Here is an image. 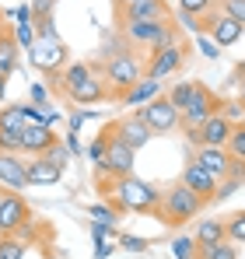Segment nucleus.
Masks as SVG:
<instances>
[{"instance_id": "b1692460", "label": "nucleus", "mask_w": 245, "mask_h": 259, "mask_svg": "<svg viewBox=\"0 0 245 259\" xmlns=\"http://www.w3.org/2000/svg\"><path fill=\"white\" fill-rule=\"evenodd\" d=\"M196 259H238V249L231 238H224L214 245H196Z\"/></svg>"}, {"instance_id": "423d86ee", "label": "nucleus", "mask_w": 245, "mask_h": 259, "mask_svg": "<svg viewBox=\"0 0 245 259\" xmlns=\"http://www.w3.org/2000/svg\"><path fill=\"white\" fill-rule=\"evenodd\" d=\"M102 137H105V175H112V179L133 175V168H137V151L116 137L112 123L102 130Z\"/></svg>"}, {"instance_id": "a19ab883", "label": "nucleus", "mask_w": 245, "mask_h": 259, "mask_svg": "<svg viewBox=\"0 0 245 259\" xmlns=\"http://www.w3.org/2000/svg\"><path fill=\"white\" fill-rule=\"evenodd\" d=\"M21 46L14 42V32L11 28H0V56H18Z\"/></svg>"}, {"instance_id": "09e8293b", "label": "nucleus", "mask_w": 245, "mask_h": 259, "mask_svg": "<svg viewBox=\"0 0 245 259\" xmlns=\"http://www.w3.org/2000/svg\"><path fill=\"white\" fill-rule=\"evenodd\" d=\"M14 70H18V56H0V74L11 77Z\"/></svg>"}, {"instance_id": "79ce46f5", "label": "nucleus", "mask_w": 245, "mask_h": 259, "mask_svg": "<svg viewBox=\"0 0 245 259\" xmlns=\"http://www.w3.org/2000/svg\"><path fill=\"white\" fill-rule=\"evenodd\" d=\"M116 235H119L116 224H105V221H95V224H91V238H95V242H102V238H116Z\"/></svg>"}, {"instance_id": "a878e982", "label": "nucleus", "mask_w": 245, "mask_h": 259, "mask_svg": "<svg viewBox=\"0 0 245 259\" xmlns=\"http://www.w3.org/2000/svg\"><path fill=\"white\" fill-rule=\"evenodd\" d=\"M0 126H4V130H14V133H21V130L28 126L25 105H7V109H0Z\"/></svg>"}, {"instance_id": "58836bf2", "label": "nucleus", "mask_w": 245, "mask_h": 259, "mask_svg": "<svg viewBox=\"0 0 245 259\" xmlns=\"http://www.w3.org/2000/svg\"><path fill=\"white\" fill-rule=\"evenodd\" d=\"M224 119H231V123H242L245 119V105L242 102H221V109H217Z\"/></svg>"}, {"instance_id": "72a5a7b5", "label": "nucleus", "mask_w": 245, "mask_h": 259, "mask_svg": "<svg viewBox=\"0 0 245 259\" xmlns=\"http://www.w3.org/2000/svg\"><path fill=\"white\" fill-rule=\"evenodd\" d=\"M217 7V0H179V11H186V14H196V18H203Z\"/></svg>"}, {"instance_id": "ea45409f", "label": "nucleus", "mask_w": 245, "mask_h": 259, "mask_svg": "<svg viewBox=\"0 0 245 259\" xmlns=\"http://www.w3.org/2000/svg\"><path fill=\"white\" fill-rule=\"evenodd\" d=\"M60 0H32V21H42V18H53Z\"/></svg>"}, {"instance_id": "c85d7f7f", "label": "nucleus", "mask_w": 245, "mask_h": 259, "mask_svg": "<svg viewBox=\"0 0 245 259\" xmlns=\"http://www.w3.org/2000/svg\"><path fill=\"white\" fill-rule=\"evenodd\" d=\"M88 217H91V221H105V224H116V228H119V214H116V207H112V203H91V207H88Z\"/></svg>"}, {"instance_id": "39448f33", "label": "nucleus", "mask_w": 245, "mask_h": 259, "mask_svg": "<svg viewBox=\"0 0 245 259\" xmlns=\"http://www.w3.org/2000/svg\"><path fill=\"white\" fill-rule=\"evenodd\" d=\"M133 116L151 130L154 137H161V133H172V130L179 126V116H182V112H179L165 95H158V98H151L147 105H137V112H133Z\"/></svg>"}, {"instance_id": "9b49d317", "label": "nucleus", "mask_w": 245, "mask_h": 259, "mask_svg": "<svg viewBox=\"0 0 245 259\" xmlns=\"http://www.w3.org/2000/svg\"><path fill=\"white\" fill-rule=\"evenodd\" d=\"M182 63H186V49H182V42H168V46H161V49H151L144 74H151V77L165 81V77H172Z\"/></svg>"}, {"instance_id": "c9c22d12", "label": "nucleus", "mask_w": 245, "mask_h": 259, "mask_svg": "<svg viewBox=\"0 0 245 259\" xmlns=\"http://www.w3.org/2000/svg\"><path fill=\"white\" fill-rule=\"evenodd\" d=\"M46 158H49V161H53V165H56V168H67V165H70V158H74V154H70V151H67V144H63V140H56V144H53V147H49V151H46Z\"/></svg>"}, {"instance_id": "3c124183", "label": "nucleus", "mask_w": 245, "mask_h": 259, "mask_svg": "<svg viewBox=\"0 0 245 259\" xmlns=\"http://www.w3.org/2000/svg\"><path fill=\"white\" fill-rule=\"evenodd\" d=\"M4 98H7V77L0 74V105H4Z\"/></svg>"}, {"instance_id": "f257e3e1", "label": "nucleus", "mask_w": 245, "mask_h": 259, "mask_svg": "<svg viewBox=\"0 0 245 259\" xmlns=\"http://www.w3.org/2000/svg\"><path fill=\"white\" fill-rule=\"evenodd\" d=\"M109 196V203L116 207V214H154L161 203V189L137 179V175H123V179H102L98 182Z\"/></svg>"}, {"instance_id": "7c9ffc66", "label": "nucleus", "mask_w": 245, "mask_h": 259, "mask_svg": "<svg viewBox=\"0 0 245 259\" xmlns=\"http://www.w3.org/2000/svg\"><path fill=\"white\" fill-rule=\"evenodd\" d=\"M224 228H228V238H231L235 245H242V242H245V210L231 214L228 221H224Z\"/></svg>"}, {"instance_id": "20e7f679", "label": "nucleus", "mask_w": 245, "mask_h": 259, "mask_svg": "<svg viewBox=\"0 0 245 259\" xmlns=\"http://www.w3.org/2000/svg\"><path fill=\"white\" fill-rule=\"evenodd\" d=\"M207 203L189 189V186H182V182H175V186H168L161 189V203H158V210L154 217L165 221V224H186V221H193V217H200Z\"/></svg>"}, {"instance_id": "37998d69", "label": "nucleus", "mask_w": 245, "mask_h": 259, "mask_svg": "<svg viewBox=\"0 0 245 259\" xmlns=\"http://www.w3.org/2000/svg\"><path fill=\"white\" fill-rule=\"evenodd\" d=\"M196 49H200V53H203L207 60H217V56H221V46L214 42V39H210V35H203V32H200V39H196Z\"/></svg>"}, {"instance_id": "0eeeda50", "label": "nucleus", "mask_w": 245, "mask_h": 259, "mask_svg": "<svg viewBox=\"0 0 245 259\" xmlns=\"http://www.w3.org/2000/svg\"><path fill=\"white\" fill-rule=\"evenodd\" d=\"M28 60H32V67L42 70V74H60L67 63H70V49L63 39H35V46L28 49Z\"/></svg>"}, {"instance_id": "a18cd8bd", "label": "nucleus", "mask_w": 245, "mask_h": 259, "mask_svg": "<svg viewBox=\"0 0 245 259\" xmlns=\"http://www.w3.org/2000/svg\"><path fill=\"white\" fill-rule=\"evenodd\" d=\"M175 21H182V25H186L189 32H196V35L203 32V21H200L196 14H186V11H175Z\"/></svg>"}, {"instance_id": "4c0bfd02", "label": "nucleus", "mask_w": 245, "mask_h": 259, "mask_svg": "<svg viewBox=\"0 0 245 259\" xmlns=\"http://www.w3.org/2000/svg\"><path fill=\"white\" fill-rule=\"evenodd\" d=\"M0 151H11V154H21V133L0 126Z\"/></svg>"}, {"instance_id": "49530a36", "label": "nucleus", "mask_w": 245, "mask_h": 259, "mask_svg": "<svg viewBox=\"0 0 245 259\" xmlns=\"http://www.w3.org/2000/svg\"><path fill=\"white\" fill-rule=\"evenodd\" d=\"M7 18H14V25L32 21V4H21V7H14V11H7Z\"/></svg>"}, {"instance_id": "603ef678", "label": "nucleus", "mask_w": 245, "mask_h": 259, "mask_svg": "<svg viewBox=\"0 0 245 259\" xmlns=\"http://www.w3.org/2000/svg\"><path fill=\"white\" fill-rule=\"evenodd\" d=\"M4 196H7V186H0V200H4Z\"/></svg>"}, {"instance_id": "f704fd0d", "label": "nucleus", "mask_w": 245, "mask_h": 259, "mask_svg": "<svg viewBox=\"0 0 245 259\" xmlns=\"http://www.w3.org/2000/svg\"><path fill=\"white\" fill-rule=\"evenodd\" d=\"M14 42L21 46V49H32V46H35V25H32V21L14 25Z\"/></svg>"}, {"instance_id": "6e6552de", "label": "nucleus", "mask_w": 245, "mask_h": 259, "mask_svg": "<svg viewBox=\"0 0 245 259\" xmlns=\"http://www.w3.org/2000/svg\"><path fill=\"white\" fill-rule=\"evenodd\" d=\"M32 228V207L21 193L7 189V196L0 200V235H21Z\"/></svg>"}, {"instance_id": "5701e85b", "label": "nucleus", "mask_w": 245, "mask_h": 259, "mask_svg": "<svg viewBox=\"0 0 245 259\" xmlns=\"http://www.w3.org/2000/svg\"><path fill=\"white\" fill-rule=\"evenodd\" d=\"M196 245H214V242H224L228 238V228H224V221H217V217H203L200 224H196Z\"/></svg>"}, {"instance_id": "393cba45", "label": "nucleus", "mask_w": 245, "mask_h": 259, "mask_svg": "<svg viewBox=\"0 0 245 259\" xmlns=\"http://www.w3.org/2000/svg\"><path fill=\"white\" fill-rule=\"evenodd\" d=\"M196 84H200V81H179V84H172L168 91H165V98H168V102H172V105H175V109L182 112V109L189 105V98H193Z\"/></svg>"}, {"instance_id": "f03ea898", "label": "nucleus", "mask_w": 245, "mask_h": 259, "mask_svg": "<svg viewBox=\"0 0 245 259\" xmlns=\"http://www.w3.org/2000/svg\"><path fill=\"white\" fill-rule=\"evenodd\" d=\"M144 77V63L133 49H119L112 56H105V67H102V81L109 84V102H119L130 88Z\"/></svg>"}, {"instance_id": "c03bdc74", "label": "nucleus", "mask_w": 245, "mask_h": 259, "mask_svg": "<svg viewBox=\"0 0 245 259\" xmlns=\"http://www.w3.org/2000/svg\"><path fill=\"white\" fill-rule=\"evenodd\" d=\"M119 238V235H116ZM116 238H102V242H95V259H109L116 249H119V242Z\"/></svg>"}, {"instance_id": "bb28decb", "label": "nucleus", "mask_w": 245, "mask_h": 259, "mask_svg": "<svg viewBox=\"0 0 245 259\" xmlns=\"http://www.w3.org/2000/svg\"><path fill=\"white\" fill-rule=\"evenodd\" d=\"M168 249H172V259H196V238L193 235H175Z\"/></svg>"}, {"instance_id": "7ed1b4c3", "label": "nucleus", "mask_w": 245, "mask_h": 259, "mask_svg": "<svg viewBox=\"0 0 245 259\" xmlns=\"http://www.w3.org/2000/svg\"><path fill=\"white\" fill-rule=\"evenodd\" d=\"M119 35L130 49H161V46L175 42V18H168V21L119 18Z\"/></svg>"}, {"instance_id": "2eb2a0df", "label": "nucleus", "mask_w": 245, "mask_h": 259, "mask_svg": "<svg viewBox=\"0 0 245 259\" xmlns=\"http://www.w3.org/2000/svg\"><path fill=\"white\" fill-rule=\"evenodd\" d=\"M179 182H182V186H189V189H193V193H196V196H200L203 203H214V193H217V179L207 172V168H200V165H196L193 158H189V165L182 168Z\"/></svg>"}, {"instance_id": "dca6fc26", "label": "nucleus", "mask_w": 245, "mask_h": 259, "mask_svg": "<svg viewBox=\"0 0 245 259\" xmlns=\"http://www.w3.org/2000/svg\"><path fill=\"white\" fill-rule=\"evenodd\" d=\"M0 186H7V189H14V193H25V189H28V175H25V154L0 151Z\"/></svg>"}, {"instance_id": "de8ad7c7", "label": "nucleus", "mask_w": 245, "mask_h": 259, "mask_svg": "<svg viewBox=\"0 0 245 259\" xmlns=\"http://www.w3.org/2000/svg\"><path fill=\"white\" fill-rule=\"evenodd\" d=\"M49 102V88L46 84H32V105H46Z\"/></svg>"}, {"instance_id": "6ab92c4d", "label": "nucleus", "mask_w": 245, "mask_h": 259, "mask_svg": "<svg viewBox=\"0 0 245 259\" xmlns=\"http://www.w3.org/2000/svg\"><path fill=\"white\" fill-rule=\"evenodd\" d=\"M25 175H28V186H56L63 179V168H56L46 154H35V158H25Z\"/></svg>"}, {"instance_id": "e433bc0d", "label": "nucleus", "mask_w": 245, "mask_h": 259, "mask_svg": "<svg viewBox=\"0 0 245 259\" xmlns=\"http://www.w3.org/2000/svg\"><path fill=\"white\" fill-rule=\"evenodd\" d=\"M217 11H224L228 18H235V21L245 25V0H217Z\"/></svg>"}, {"instance_id": "2f4dec72", "label": "nucleus", "mask_w": 245, "mask_h": 259, "mask_svg": "<svg viewBox=\"0 0 245 259\" xmlns=\"http://www.w3.org/2000/svg\"><path fill=\"white\" fill-rule=\"evenodd\" d=\"M88 158H91V165H95L98 172L105 175V137H102V133L88 144Z\"/></svg>"}, {"instance_id": "ddd939ff", "label": "nucleus", "mask_w": 245, "mask_h": 259, "mask_svg": "<svg viewBox=\"0 0 245 259\" xmlns=\"http://www.w3.org/2000/svg\"><path fill=\"white\" fill-rule=\"evenodd\" d=\"M119 18H137V21H168L175 18V11L165 0H130L119 4Z\"/></svg>"}, {"instance_id": "cd10ccee", "label": "nucleus", "mask_w": 245, "mask_h": 259, "mask_svg": "<svg viewBox=\"0 0 245 259\" xmlns=\"http://www.w3.org/2000/svg\"><path fill=\"white\" fill-rule=\"evenodd\" d=\"M0 259H25V242L18 235H0Z\"/></svg>"}, {"instance_id": "412c9836", "label": "nucleus", "mask_w": 245, "mask_h": 259, "mask_svg": "<svg viewBox=\"0 0 245 259\" xmlns=\"http://www.w3.org/2000/svg\"><path fill=\"white\" fill-rule=\"evenodd\" d=\"M74 105H81V109H88V105H102V102H109V84L95 74L91 81H84V84H77L70 95H67Z\"/></svg>"}, {"instance_id": "8fccbe9b", "label": "nucleus", "mask_w": 245, "mask_h": 259, "mask_svg": "<svg viewBox=\"0 0 245 259\" xmlns=\"http://www.w3.org/2000/svg\"><path fill=\"white\" fill-rule=\"evenodd\" d=\"M63 144H67V151H70V154H81V137H77L74 130L67 133V140H63Z\"/></svg>"}, {"instance_id": "9d476101", "label": "nucleus", "mask_w": 245, "mask_h": 259, "mask_svg": "<svg viewBox=\"0 0 245 259\" xmlns=\"http://www.w3.org/2000/svg\"><path fill=\"white\" fill-rule=\"evenodd\" d=\"M200 21H203V32H207V35H210L217 46H221V49H224V46H235V42L245 35V25H242V21L228 18V14H224V11H217V7H214L210 14H203Z\"/></svg>"}, {"instance_id": "a211bd4d", "label": "nucleus", "mask_w": 245, "mask_h": 259, "mask_svg": "<svg viewBox=\"0 0 245 259\" xmlns=\"http://www.w3.org/2000/svg\"><path fill=\"white\" fill-rule=\"evenodd\" d=\"M112 130H116V137H119L123 144H130L133 151L147 147V144H151V137H154V133L144 126V123H140L133 112H130V116H123V119H116V123H112Z\"/></svg>"}, {"instance_id": "c756f323", "label": "nucleus", "mask_w": 245, "mask_h": 259, "mask_svg": "<svg viewBox=\"0 0 245 259\" xmlns=\"http://www.w3.org/2000/svg\"><path fill=\"white\" fill-rule=\"evenodd\" d=\"M116 242H119L123 252H137V256L151 249V242H147V238H140V235H126V231H119V238H116Z\"/></svg>"}, {"instance_id": "f3484780", "label": "nucleus", "mask_w": 245, "mask_h": 259, "mask_svg": "<svg viewBox=\"0 0 245 259\" xmlns=\"http://www.w3.org/2000/svg\"><path fill=\"white\" fill-rule=\"evenodd\" d=\"M98 74V67L95 63H84V60H74V63H67L60 74H53V84H56V91L60 95H70L77 84H84V81H91Z\"/></svg>"}, {"instance_id": "4be33fe9", "label": "nucleus", "mask_w": 245, "mask_h": 259, "mask_svg": "<svg viewBox=\"0 0 245 259\" xmlns=\"http://www.w3.org/2000/svg\"><path fill=\"white\" fill-rule=\"evenodd\" d=\"M161 88H165V84L158 81V77H151V74H144V77H140L137 84L130 88L126 95H123L119 102H123V105H133V109H137V105H147L151 98H158V95H165Z\"/></svg>"}, {"instance_id": "5fc2aeb1", "label": "nucleus", "mask_w": 245, "mask_h": 259, "mask_svg": "<svg viewBox=\"0 0 245 259\" xmlns=\"http://www.w3.org/2000/svg\"><path fill=\"white\" fill-rule=\"evenodd\" d=\"M119 4H130V0H116V7H119Z\"/></svg>"}, {"instance_id": "aec40b11", "label": "nucleus", "mask_w": 245, "mask_h": 259, "mask_svg": "<svg viewBox=\"0 0 245 259\" xmlns=\"http://www.w3.org/2000/svg\"><path fill=\"white\" fill-rule=\"evenodd\" d=\"M231 133H235V123L224 119L221 112H214L203 126H200V144H207V147H228Z\"/></svg>"}, {"instance_id": "1a4fd4ad", "label": "nucleus", "mask_w": 245, "mask_h": 259, "mask_svg": "<svg viewBox=\"0 0 245 259\" xmlns=\"http://www.w3.org/2000/svg\"><path fill=\"white\" fill-rule=\"evenodd\" d=\"M217 109H221V98H217L207 84H196L193 98H189V105H186L182 116H179V126H182V130H200Z\"/></svg>"}, {"instance_id": "473e14b6", "label": "nucleus", "mask_w": 245, "mask_h": 259, "mask_svg": "<svg viewBox=\"0 0 245 259\" xmlns=\"http://www.w3.org/2000/svg\"><path fill=\"white\" fill-rule=\"evenodd\" d=\"M228 154L238 158V161H245V123H235V133H231V140H228Z\"/></svg>"}, {"instance_id": "4468645a", "label": "nucleus", "mask_w": 245, "mask_h": 259, "mask_svg": "<svg viewBox=\"0 0 245 259\" xmlns=\"http://www.w3.org/2000/svg\"><path fill=\"white\" fill-rule=\"evenodd\" d=\"M56 130L46 126V123H32V126L21 130V154L25 158H35V154H46L53 144H56Z\"/></svg>"}, {"instance_id": "f8f14e48", "label": "nucleus", "mask_w": 245, "mask_h": 259, "mask_svg": "<svg viewBox=\"0 0 245 259\" xmlns=\"http://www.w3.org/2000/svg\"><path fill=\"white\" fill-rule=\"evenodd\" d=\"M189 158L200 168H207L214 179H228L231 175V154H228V147H207V144H200V147L189 151Z\"/></svg>"}, {"instance_id": "864d4df0", "label": "nucleus", "mask_w": 245, "mask_h": 259, "mask_svg": "<svg viewBox=\"0 0 245 259\" xmlns=\"http://www.w3.org/2000/svg\"><path fill=\"white\" fill-rule=\"evenodd\" d=\"M238 74H242V77H245V63H242V67H238Z\"/></svg>"}]
</instances>
